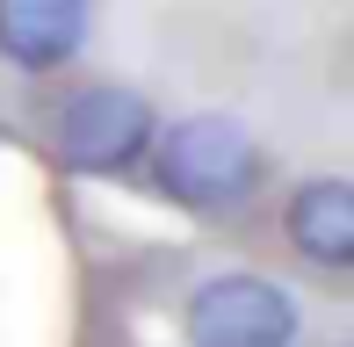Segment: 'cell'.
Segmentation results:
<instances>
[{"instance_id":"obj_1","label":"cell","mask_w":354,"mask_h":347,"mask_svg":"<svg viewBox=\"0 0 354 347\" xmlns=\"http://www.w3.org/2000/svg\"><path fill=\"white\" fill-rule=\"evenodd\" d=\"M253 138L239 131L232 116H188L167 131L159 145V181L167 196L196 203V210H224V203L253 196Z\"/></svg>"},{"instance_id":"obj_2","label":"cell","mask_w":354,"mask_h":347,"mask_svg":"<svg viewBox=\"0 0 354 347\" xmlns=\"http://www.w3.org/2000/svg\"><path fill=\"white\" fill-rule=\"evenodd\" d=\"M58 160L80 167V174H116L131 167L145 145H152V102L131 87H80L66 94V109H58V131H51Z\"/></svg>"},{"instance_id":"obj_3","label":"cell","mask_w":354,"mask_h":347,"mask_svg":"<svg viewBox=\"0 0 354 347\" xmlns=\"http://www.w3.org/2000/svg\"><path fill=\"white\" fill-rule=\"evenodd\" d=\"M297 304L268 275H210L188 297V347H289Z\"/></svg>"},{"instance_id":"obj_4","label":"cell","mask_w":354,"mask_h":347,"mask_svg":"<svg viewBox=\"0 0 354 347\" xmlns=\"http://www.w3.org/2000/svg\"><path fill=\"white\" fill-rule=\"evenodd\" d=\"M87 37V0H0V58L22 73L66 66Z\"/></svg>"},{"instance_id":"obj_5","label":"cell","mask_w":354,"mask_h":347,"mask_svg":"<svg viewBox=\"0 0 354 347\" xmlns=\"http://www.w3.org/2000/svg\"><path fill=\"white\" fill-rule=\"evenodd\" d=\"M289 239L318 268H347L354 261V188L347 181H304L289 196Z\"/></svg>"}]
</instances>
